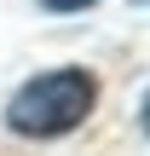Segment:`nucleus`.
<instances>
[{
	"label": "nucleus",
	"mask_w": 150,
	"mask_h": 156,
	"mask_svg": "<svg viewBox=\"0 0 150 156\" xmlns=\"http://www.w3.org/2000/svg\"><path fill=\"white\" fill-rule=\"evenodd\" d=\"M98 104V81L87 69H46L35 81H23L6 104V127L23 133V139H58V133H75Z\"/></svg>",
	"instance_id": "1"
},
{
	"label": "nucleus",
	"mask_w": 150,
	"mask_h": 156,
	"mask_svg": "<svg viewBox=\"0 0 150 156\" xmlns=\"http://www.w3.org/2000/svg\"><path fill=\"white\" fill-rule=\"evenodd\" d=\"M46 12H87V6H98V0H40Z\"/></svg>",
	"instance_id": "2"
},
{
	"label": "nucleus",
	"mask_w": 150,
	"mask_h": 156,
	"mask_svg": "<svg viewBox=\"0 0 150 156\" xmlns=\"http://www.w3.org/2000/svg\"><path fill=\"white\" fill-rule=\"evenodd\" d=\"M139 116H145V133H150V93H145V104H139Z\"/></svg>",
	"instance_id": "3"
}]
</instances>
